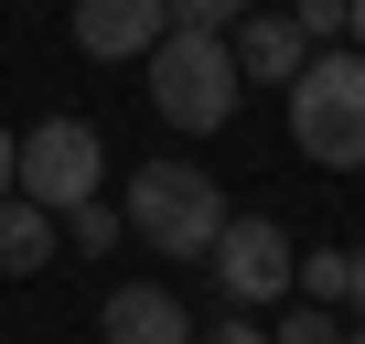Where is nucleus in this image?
Returning a JSON list of instances; mask_svg holds the SVG:
<instances>
[{"label": "nucleus", "instance_id": "f257e3e1", "mask_svg": "<svg viewBox=\"0 0 365 344\" xmlns=\"http://www.w3.org/2000/svg\"><path fill=\"white\" fill-rule=\"evenodd\" d=\"M129 237H150L161 258H215V237H226V194H215V172H194V161H140L129 172Z\"/></svg>", "mask_w": 365, "mask_h": 344}, {"label": "nucleus", "instance_id": "f03ea898", "mask_svg": "<svg viewBox=\"0 0 365 344\" xmlns=\"http://www.w3.org/2000/svg\"><path fill=\"white\" fill-rule=\"evenodd\" d=\"M290 140H301V161H322V172H365V54H354V44H333V54L301 65V86H290Z\"/></svg>", "mask_w": 365, "mask_h": 344}, {"label": "nucleus", "instance_id": "7ed1b4c3", "mask_svg": "<svg viewBox=\"0 0 365 344\" xmlns=\"http://www.w3.org/2000/svg\"><path fill=\"white\" fill-rule=\"evenodd\" d=\"M237 44L226 33H161V54H150V108H161V129H182V140H205V129H226L237 118Z\"/></svg>", "mask_w": 365, "mask_h": 344}, {"label": "nucleus", "instance_id": "20e7f679", "mask_svg": "<svg viewBox=\"0 0 365 344\" xmlns=\"http://www.w3.org/2000/svg\"><path fill=\"white\" fill-rule=\"evenodd\" d=\"M97 172H108V140L86 129V118H43V129H22V205H43V216H76V205H97Z\"/></svg>", "mask_w": 365, "mask_h": 344}, {"label": "nucleus", "instance_id": "39448f33", "mask_svg": "<svg viewBox=\"0 0 365 344\" xmlns=\"http://www.w3.org/2000/svg\"><path fill=\"white\" fill-rule=\"evenodd\" d=\"M301 280V248L279 237V216H226V237H215V290L237 301V312H258V301H279Z\"/></svg>", "mask_w": 365, "mask_h": 344}, {"label": "nucleus", "instance_id": "423d86ee", "mask_svg": "<svg viewBox=\"0 0 365 344\" xmlns=\"http://www.w3.org/2000/svg\"><path fill=\"white\" fill-rule=\"evenodd\" d=\"M172 33V0H76V54L97 65H150Z\"/></svg>", "mask_w": 365, "mask_h": 344}, {"label": "nucleus", "instance_id": "0eeeda50", "mask_svg": "<svg viewBox=\"0 0 365 344\" xmlns=\"http://www.w3.org/2000/svg\"><path fill=\"white\" fill-rule=\"evenodd\" d=\"M97 344H205V333H194V312H182V290L118 280V290L97 301Z\"/></svg>", "mask_w": 365, "mask_h": 344}, {"label": "nucleus", "instance_id": "6e6552de", "mask_svg": "<svg viewBox=\"0 0 365 344\" xmlns=\"http://www.w3.org/2000/svg\"><path fill=\"white\" fill-rule=\"evenodd\" d=\"M226 44H237V76H247V86H301V65H312V33H301L290 11H247Z\"/></svg>", "mask_w": 365, "mask_h": 344}, {"label": "nucleus", "instance_id": "1a4fd4ad", "mask_svg": "<svg viewBox=\"0 0 365 344\" xmlns=\"http://www.w3.org/2000/svg\"><path fill=\"white\" fill-rule=\"evenodd\" d=\"M43 258H54V216L11 194V205H0V280H33Z\"/></svg>", "mask_w": 365, "mask_h": 344}, {"label": "nucleus", "instance_id": "9d476101", "mask_svg": "<svg viewBox=\"0 0 365 344\" xmlns=\"http://www.w3.org/2000/svg\"><path fill=\"white\" fill-rule=\"evenodd\" d=\"M290 290H301V301H312V312H344V301H354V248H312V258H301V280H290Z\"/></svg>", "mask_w": 365, "mask_h": 344}, {"label": "nucleus", "instance_id": "9b49d317", "mask_svg": "<svg viewBox=\"0 0 365 344\" xmlns=\"http://www.w3.org/2000/svg\"><path fill=\"white\" fill-rule=\"evenodd\" d=\"M290 22L312 33V54H333V44H354V0H290Z\"/></svg>", "mask_w": 365, "mask_h": 344}, {"label": "nucleus", "instance_id": "f8f14e48", "mask_svg": "<svg viewBox=\"0 0 365 344\" xmlns=\"http://www.w3.org/2000/svg\"><path fill=\"white\" fill-rule=\"evenodd\" d=\"M258 0H172V33H237Z\"/></svg>", "mask_w": 365, "mask_h": 344}, {"label": "nucleus", "instance_id": "ddd939ff", "mask_svg": "<svg viewBox=\"0 0 365 344\" xmlns=\"http://www.w3.org/2000/svg\"><path fill=\"white\" fill-rule=\"evenodd\" d=\"M65 226H76V248H86V258H108V248L129 237V216H118V205H76Z\"/></svg>", "mask_w": 365, "mask_h": 344}, {"label": "nucleus", "instance_id": "4468645a", "mask_svg": "<svg viewBox=\"0 0 365 344\" xmlns=\"http://www.w3.org/2000/svg\"><path fill=\"white\" fill-rule=\"evenodd\" d=\"M269 344H344V323H333V312H312V301H301V312H279V333H269Z\"/></svg>", "mask_w": 365, "mask_h": 344}, {"label": "nucleus", "instance_id": "2eb2a0df", "mask_svg": "<svg viewBox=\"0 0 365 344\" xmlns=\"http://www.w3.org/2000/svg\"><path fill=\"white\" fill-rule=\"evenodd\" d=\"M11 183H22V140L0 129V205H11Z\"/></svg>", "mask_w": 365, "mask_h": 344}, {"label": "nucleus", "instance_id": "dca6fc26", "mask_svg": "<svg viewBox=\"0 0 365 344\" xmlns=\"http://www.w3.org/2000/svg\"><path fill=\"white\" fill-rule=\"evenodd\" d=\"M205 344H269V333H258V323H247V312H237V323H215V333H205Z\"/></svg>", "mask_w": 365, "mask_h": 344}, {"label": "nucleus", "instance_id": "f3484780", "mask_svg": "<svg viewBox=\"0 0 365 344\" xmlns=\"http://www.w3.org/2000/svg\"><path fill=\"white\" fill-rule=\"evenodd\" d=\"M354 323H365V248H354Z\"/></svg>", "mask_w": 365, "mask_h": 344}, {"label": "nucleus", "instance_id": "a211bd4d", "mask_svg": "<svg viewBox=\"0 0 365 344\" xmlns=\"http://www.w3.org/2000/svg\"><path fill=\"white\" fill-rule=\"evenodd\" d=\"M354 54H365V0H354Z\"/></svg>", "mask_w": 365, "mask_h": 344}, {"label": "nucleus", "instance_id": "6ab92c4d", "mask_svg": "<svg viewBox=\"0 0 365 344\" xmlns=\"http://www.w3.org/2000/svg\"><path fill=\"white\" fill-rule=\"evenodd\" d=\"M344 344H365V323H354V333H344Z\"/></svg>", "mask_w": 365, "mask_h": 344}]
</instances>
